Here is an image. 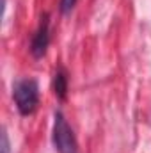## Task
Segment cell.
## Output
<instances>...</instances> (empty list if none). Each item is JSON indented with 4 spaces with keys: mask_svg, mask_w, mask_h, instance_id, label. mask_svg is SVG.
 I'll return each instance as SVG.
<instances>
[{
    "mask_svg": "<svg viewBox=\"0 0 151 153\" xmlns=\"http://www.w3.org/2000/svg\"><path fill=\"white\" fill-rule=\"evenodd\" d=\"M13 98L21 116H30L39 105V85L34 78L18 80L13 87Z\"/></svg>",
    "mask_w": 151,
    "mask_h": 153,
    "instance_id": "cell-1",
    "label": "cell"
},
{
    "mask_svg": "<svg viewBox=\"0 0 151 153\" xmlns=\"http://www.w3.org/2000/svg\"><path fill=\"white\" fill-rule=\"evenodd\" d=\"M52 141L59 153H78V144H76L73 128L70 126V123L66 121L62 112H55V116H53Z\"/></svg>",
    "mask_w": 151,
    "mask_h": 153,
    "instance_id": "cell-2",
    "label": "cell"
},
{
    "mask_svg": "<svg viewBox=\"0 0 151 153\" xmlns=\"http://www.w3.org/2000/svg\"><path fill=\"white\" fill-rule=\"evenodd\" d=\"M48 45H50V14L44 13L41 16L39 27L34 34V38H32V43H30V53L36 59H41L46 53Z\"/></svg>",
    "mask_w": 151,
    "mask_h": 153,
    "instance_id": "cell-3",
    "label": "cell"
},
{
    "mask_svg": "<svg viewBox=\"0 0 151 153\" xmlns=\"http://www.w3.org/2000/svg\"><path fill=\"white\" fill-rule=\"evenodd\" d=\"M53 93L61 102H64L68 96V73L62 66H59L53 75Z\"/></svg>",
    "mask_w": 151,
    "mask_h": 153,
    "instance_id": "cell-4",
    "label": "cell"
},
{
    "mask_svg": "<svg viewBox=\"0 0 151 153\" xmlns=\"http://www.w3.org/2000/svg\"><path fill=\"white\" fill-rule=\"evenodd\" d=\"M75 5H76V0H61L59 9H61V13H62V14H68Z\"/></svg>",
    "mask_w": 151,
    "mask_h": 153,
    "instance_id": "cell-5",
    "label": "cell"
},
{
    "mask_svg": "<svg viewBox=\"0 0 151 153\" xmlns=\"http://www.w3.org/2000/svg\"><path fill=\"white\" fill-rule=\"evenodd\" d=\"M11 144H9V137H7V132L2 130V153H9L11 150Z\"/></svg>",
    "mask_w": 151,
    "mask_h": 153,
    "instance_id": "cell-6",
    "label": "cell"
}]
</instances>
